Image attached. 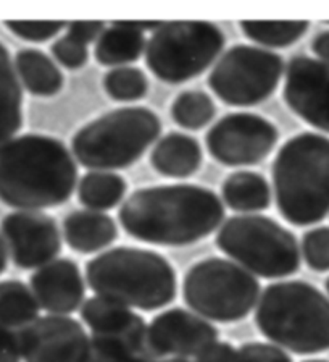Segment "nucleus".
I'll use <instances>...</instances> for the list:
<instances>
[{
    "label": "nucleus",
    "mask_w": 329,
    "mask_h": 362,
    "mask_svg": "<svg viewBox=\"0 0 329 362\" xmlns=\"http://www.w3.org/2000/svg\"><path fill=\"white\" fill-rule=\"evenodd\" d=\"M50 50H52L55 60L68 68V70H79L89 60L88 45L76 41L70 34H65V36L56 39Z\"/></svg>",
    "instance_id": "nucleus-32"
},
{
    "label": "nucleus",
    "mask_w": 329,
    "mask_h": 362,
    "mask_svg": "<svg viewBox=\"0 0 329 362\" xmlns=\"http://www.w3.org/2000/svg\"><path fill=\"white\" fill-rule=\"evenodd\" d=\"M15 70L28 93L37 98H52L64 89L65 79L60 68L39 49H21L15 55Z\"/></svg>",
    "instance_id": "nucleus-21"
},
{
    "label": "nucleus",
    "mask_w": 329,
    "mask_h": 362,
    "mask_svg": "<svg viewBox=\"0 0 329 362\" xmlns=\"http://www.w3.org/2000/svg\"><path fill=\"white\" fill-rule=\"evenodd\" d=\"M39 304L30 286L20 280L0 281V325L25 328L39 319Z\"/></svg>",
    "instance_id": "nucleus-25"
},
{
    "label": "nucleus",
    "mask_w": 329,
    "mask_h": 362,
    "mask_svg": "<svg viewBox=\"0 0 329 362\" xmlns=\"http://www.w3.org/2000/svg\"><path fill=\"white\" fill-rule=\"evenodd\" d=\"M144 33L129 21H115L95 42L94 57L104 66H129L145 54Z\"/></svg>",
    "instance_id": "nucleus-20"
},
{
    "label": "nucleus",
    "mask_w": 329,
    "mask_h": 362,
    "mask_svg": "<svg viewBox=\"0 0 329 362\" xmlns=\"http://www.w3.org/2000/svg\"><path fill=\"white\" fill-rule=\"evenodd\" d=\"M309 21H241V30L252 42L282 49L299 42L309 31Z\"/></svg>",
    "instance_id": "nucleus-26"
},
{
    "label": "nucleus",
    "mask_w": 329,
    "mask_h": 362,
    "mask_svg": "<svg viewBox=\"0 0 329 362\" xmlns=\"http://www.w3.org/2000/svg\"><path fill=\"white\" fill-rule=\"evenodd\" d=\"M280 139L276 124L251 112L228 113L208 129L205 146L226 167H251L271 154Z\"/></svg>",
    "instance_id": "nucleus-11"
},
{
    "label": "nucleus",
    "mask_w": 329,
    "mask_h": 362,
    "mask_svg": "<svg viewBox=\"0 0 329 362\" xmlns=\"http://www.w3.org/2000/svg\"><path fill=\"white\" fill-rule=\"evenodd\" d=\"M203 154L198 141L186 133L172 132L154 144L150 163L157 173L167 178H189L198 172Z\"/></svg>",
    "instance_id": "nucleus-19"
},
{
    "label": "nucleus",
    "mask_w": 329,
    "mask_h": 362,
    "mask_svg": "<svg viewBox=\"0 0 329 362\" xmlns=\"http://www.w3.org/2000/svg\"><path fill=\"white\" fill-rule=\"evenodd\" d=\"M194 362H239L237 349L229 343L217 341L196 358Z\"/></svg>",
    "instance_id": "nucleus-36"
},
{
    "label": "nucleus",
    "mask_w": 329,
    "mask_h": 362,
    "mask_svg": "<svg viewBox=\"0 0 329 362\" xmlns=\"http://www.w3.org/2000/svg\"><path fill=\"white\" fill-rule=\"evenodd\" d=\"M18 333L25 362H86L90 337L78 320L68 315H44Z\"/></svg>",
    "instance_id": "nucleus-13"
},
{
    "label": "nucleus",
    "mask_w": 329,
    "mask_h": 362,
    "mask_svg": "<svg viewBox=\"0 0 329 362\" xmlns=\"http://www.w3.org/2000/svg\"><path fill=\"white\" fill-rule=\"evenodd\" d=\"M325 288H326V293H328V298H329V276H328L326 281H325Z\"/></svg>",
    "instance_id": "nucleus-40"
},
{
    "label": "nucleus",
    "mask_w": 329,
    "mask_h": 362,
    "mask_svg": "<svg viewBox=\"0 0 329 362\" xmlns=\"http://www.w3.org/2000/svg\"><path fill=\"white\" fill-rule=\"evenodd\" d=\"M7 254L23 270L41 269L59 259L61 233L55 220L41 211H15L0 222Z\"/></svg>",
    "instance_id": "nucleus-12"
},
{
    "label": "nucleus",
    "mask_w": 329,
    "mask_h": 362,
    "mask_svg": "<svg viewBox=\"0 0 329 362\" xmlns=\"http://www.w3.org/2000/svg\"><path fill=\"white\" fill-rule=\"evenodd\" d=\"M217 246L249 274L266 280L286 279L300 269L297 238L265 215H234L217 233Z\"/></svg>",
    "instance_id": "nucleus-7"
},
{
    "label": "nucleus",
    "mask_w": 329,
    "mask_h": 362,
    "mask_svg": "<svg viewBox=\"0 0 329 362\" xmlns=\"http://www.w3.org/2000/svg\"><path fill=\"white\" fill-rule=\"evenodd\" d=\"M104 30V21H73L66 25V34H70L76 41L86 45L90 42H97Z\"/></svg>",
    "instance_id": "nucleus-34"
},
{
    "label": "nucleus",
    "mask_w": 329,
    "mask_h": 362,
    "mask_svg": "<svg viewBox=\"0 0 329 362\" xmlns=\"http://www.w3.org/2000/svg\"><path fill=\"white\" fill-rule=\"evenodd\" d=\"M78 186L71 151L39 133L15 136L0 144V202L16 211H44L65 204Z\"/></svg>",
    "instance_id": "nucleus-2"
},
{
    "label": "nucleus",
    "mask_w": 329,
    "mask_h": 362,
    "mask_svg": "<svg viewBox=\"0 0 329 362\" xmlns=\"http://www.w3.org/2000/svg\"><path fill=\"white\" fill-rule=\"evenodd\" d=\"M65 21H5V28L28 42H45L65 30Z\"/></svg>",
    "instance_id": "nucleus-31"
},
{
    "label": "nucleus",
    "mask_w": 329,
    "mask_h": 362,
    "mask_svg": "<svg viewBox=\"0 0 329 362\" xmlns=\"http://www.w3.org/2000/svg\"><path fill=\"white\" fill-rule=\"evenodd\" d=\"M61 233L66 245L79 254L100 252L118 240L115 220L105 212L89 209L68 214L61 226Z\"/></svg>",
    "instance_id": "nucleus-18"
},
{
    "label": "nucleus",
    "mask_w": 329,
    "mask_h": 362,
    "mask_svg": "<svg viewBox=\"0 0 329 362\" xmlns=\"http://www.w3.org/2000/svg\"><path fill=\"white\" fill-rule=\"evenodd\" d=\"M282 98L296 115L329 134V66L315 57H292L286 65Z\"/></svg>",
    "instance_id": "nucleus-15"
},
{
    "label": "nucleus",
    "mask_w": 329,
    "mask_h": 362,
    "mask_svg": "<svg viewBox=\"0 0 329 362\" xmlns=\"http://www.w3.org/2000/svg\"><path fill=\"white\" fill-rule=\"evenodd\" d=\"M104 89L109 98L116 102H138L149 90V79L138 66H118L104 76Z\"/></svg>",
    "instance_id": "nucleus-28"
},
{
    "label": "nucleus",
    "mask_w": 329,
    "mask_h": 362,
    "mask_svg": "<svg viewBox=\"0 0 329 362\" xmlns=\"http://www.w3.org/2000/svg\"><path fill=\"white\" fill-rule=\"evenodd\" d=\"M169 113L178 127L189 132H198L210 124L217 115V105L203 90L189 89L176 95Z\"/></svg>",
    "instance_id": "nucleus-27"
},
{
    "label": "nucleus",
    "mask_w": 329,
    "mask_h": 362,
    "mask_svg": "<svg viewBox=\"0 0 329 362\" xmlns=\"http://www.w3.org/2000/svg\"><path fill=\"white\" fill-rule=\"evenodd\" d=\"M86 280L95 296L145 313L172 304L178 293L173 265L152 249L120 246L86 264Z\"/></svg>",
    "instance_id": "nucleus-4"
},
{
    "label": "nucleus",
    "mask_w": 329,
    "mask_h": 362,
    "mask_svg": "<svg viewBox=\"0 0 329 362\" xmlns=\"http://www.w3.org/2000/svg\"><path fill=\"white\" fill-rule=\"evenodd\" d=\"M128 185L121 175L105 170H89L78 181V199L89 211L105 212L116 207L126 194Z\"/></svg>",
    "instance_id": "nucleus-24"
},
{
    "label": "nucleus",
    "mask_w": 329,
    "mask_h": 362,
    "mask_svg": "<svg viewBox=\"0 0 329 362\" xmlns=\"http://www.w3.org/2000/svg\"><path fill=\"white\" fill-rule=\"evenodd\" d=\"M255 325L276 346L309 356L329 351V298L302 280L266 286L255 308Z\"/></svg>",
    "instance_id": "nucleus-5"
},
{
    "label": "nucleus",
    "mask_w": 329,
    "mask_h": 362,
    "mask_svg": "<svg viewBox=\"0 0 329 362\" xmlns=\"http://www.w3.org/2000/svg\"><path fill=\"white\" fill-rule=\"evenodd\" d=\"M239 362H292L285 349L271 343H246L237 349Z\"/></svg>",
    "instance_id": "nucleus-33"
},
{
    "label": "nucleus",
    "mask_w": 329,
    "mask_h": 362,
    "mask_svg": "<svg viewBox=\"0 0 329 362\" xmlns=\"http://www.w3.org/2000/svg\"><path fill=\"white\" fill-rule=\"evenodd\" d=\"M304 362H329L326 359H309V361H304Z\"/></svg>",
    "instance_id": "nucleus-39"
},
{
    "label": "nucleus",
    "mask_w": 329,
    "mask_h": 362,
    "mask_svg": "<svg viewBox=\"0 0 329 362\" xmlns=\"http://www.w3.org/2000/svg\"><path fill=\"white\" fill-rule=\"evenodd\" d=\"M0 362H21L18 333L0 325Z\"/></svg>",
    "instance_id": "nucleus-35"
},
{
    "label": "nucleus",
    "mask_w": 329,
    "mask_h": 362,
    "mask_svg": "<svg viewBox=\"0 0 329 362\" xmlns=\"http://www.w3.org/2000/svg\"><path fill=\"white\" fill-rule=\"evenodd\" d=\"M81 319L92 335L116 339L138 349H147V324L131 308L112 299L92 296L81 305Z\"/></svg>",
    "instance_id": "nucleus-17"
},
{
    "label": "nucleus",
    "mask_w": 329,
    "mask_h": 362,
    "mask_svg": "<svg viewBox=\"0 0 329 362\" xmlns=\"http://www.w3.org/2000/svg\"><path fill=\"white\" fill-rule=\"evenodd\" d=\"M8 265V254H7V247H5V243L2 240V235H0V275L7 270Z\"/></svg>",
    "instance_id": "nucleus-38"
},
{
    "label": "nucleus",
    "mask_w": 329,
    "mask_h": 362,
    "mask_svg": "<svg viewBox=\"0 0 329 362\" xmlns=\"http://www.w3.org/2000/svg\"><path fill=\"white\" fill-rule=\"evenodd\" d=\"M162 122L143 105L120 107L79 129L71 139L75 160L89 170H115L134 165L158 141Z\"/></svg>",
    "instance_id": "nucleus-6"
},
{
    "label": "nucleus",
    "mask_w": 329,
    "mask_h": 362,
    "mask_svg": "<svg viewBox=\"0 0 329 362\" xmlns=\"http://www.w3.org/2000/svg\"><path fill=\"white\" fill-rule=\"evenodd\" d=\"M118 218L134 240L158 246H187L220 228L225 206L203 186L158 185L133 192L123 202Z\"/></svg>",
    "instance_id": "nucleus-1"
},
{
    "label": "nucleus",
    "mask_w": 329,
    "mask_h": 362,
    "mask_svg": "<svg viewBox=\"0 0 329 362\" xmlns=\"http://www.w3.org/2000/svg\"><path fill=\"white\" fill-rule=\"evenodd\" d=\"M285 71L280 54L257 45L237 44L213 65L208 86L226 105L253 107L275 94Z\"/></svg>",
    "instance_id": "nucleus-10"
},
{
    "label": "nucleus",
    "mask_w": 329,
    "mask_h": 362,
    "mask_svg": "<svg viewBox=\"0 0 329 362\" xmlns=\"http://www.w3.org/2000/svg\"><path fill=\"white\" fill-rule=\"evenodd\" d=\"M86 362H191L189 359H160L149 349H138L116 339L90 337V351Z\"/></svg>",
    "instance_id": "nucleus-29"
},
{
    "label": "nucleus",
    "mask_w": 329,
    "mask_h": 362,
    "mask_svg": "<svg viewBox=\"0 0 329 362\" xmlns=\"http://www.w3.org/2000/svg\"><path fill=\"white\" fill-rule=\"evenodd\" d=\"M223 201L231 211L253 215L266 211L271 202V186L262 173L237 170L221 186Z\"/></svg>",
    "instance_id": "nucleus-22"
},
{
    "label": "nucleus",
    "mask_w": 329,
    "mask_h": 362,
    "mask_svg": "<svg viewBox=\"0 0 329 362\" xmlns=\"http://www.w3.org/2000/svg\"><path fill=\"white\" fill-rule=\"evenodd\" d=\"M311 50H313L315 59L329 66V30L316 34L311 41Z\"/></svg>",
    "instance_id": "nucleus-37"
},
{
    "label": "nucleus",
    "mask_w": 329,
    "mask_h": 362,
    "mask_svg": "<svg viewBox=\"0 0 329 362\" xmlns=\"http://www.w3.org/2000/svg\"><path fill=\"white\" fill-rule=\"evenodd\" d=\"M225 47V34L208 21H162L145 45V64L157 79L181 84L201 76Z\"/></svg>",
    "instance_id": "nucleus-9"
},
{
    "label": "nucleus",
    "mask_w": 329,
    "mask_h": 362,
    "mask_svg": "<svg viewBox=\"0 0 329 362\" xmlns=\"http://www.w3.org/2000/svg\"><path fill=\"white\" fill-rule=\"evenodd\" d=\"M30 288L39 308L50 315H70L84 304L86 283L75 260L59 257L37 269Z\"/></svg>",
    "instance_id": "nucleus-16"
},
{
    "label": "nucleus",
    "mask_w": 329,
    "mask_h": 362,
    "mask_svg": "<svg viewBox=\"0 0 329 362\" xmlns=\"http://www.w3.org/2000/svg\"><path fill=\"white\" fill-rule=\"evenodd\" d=\"M23 127V88L8 49L0 42V144Z\"/></svg>",
    "instance_id": "nucleus-23"
},
{
    "label": "nucleus",
    "mask_w": 329,
    "mask_h": 362,
    "mask_svg": "<svg viewBox=\"0 0 329 362\" xmlns=\"http://www.w3.org/2000/svg\"><path fill=\"white\" fill-rule=\"evenodd\" d=\"M300 256L313 272H329V226H315L302 236Z\"/></svg>",
    "instance_id": "nucleus-30"
},
{
    "label": "nucleus",
    "mask_w": 329,
    "mask_h": 362,
    "mask_svg": "<svg viewBox=\"0 0 329 362\" xmlns=\"http://www.w3.org/2000/svg\"><path fill=\"white\" fill-rule=\"evenodd\" d=\"M277 212L294 226L320 223L329 215V138L304 132L287 139L273 162Z\"/></svg>",
    "instance_id": "nucleus-3"
},
{
    "label": "nucleus",
    "mask_w": 329,
    "mask_h": 362,
    "mask_svg": "<svg viewBox=\"0 0 329 362\" xmlns=\"http://www.w3.org/2000/svg\"><path fill=\"white\" fill-rule=\"evenodd\" d=\"M218 330L191 310L174 308L147 325V349L160 359L197 358L218 341Z\"/></svg>",
    "instance_id": "nucleus-14"
},
{
    "label": "nucleus",
    "mask_w": 329,
    "mask_h": 362,
    "mask_svg": "<svg viewBox=\"0 0 329 362\" xmlns=\"http://www.w3.org/2000/svg\"><path fill=\"white\" fill-rule=\"evenodd\" d=\"M257 276L223 257H208L192 265L183 281L184 303L202 319L232 324L257 308Z\"/></svg>",
    "instance_id": "nucleus-8"
}]
</instances>
